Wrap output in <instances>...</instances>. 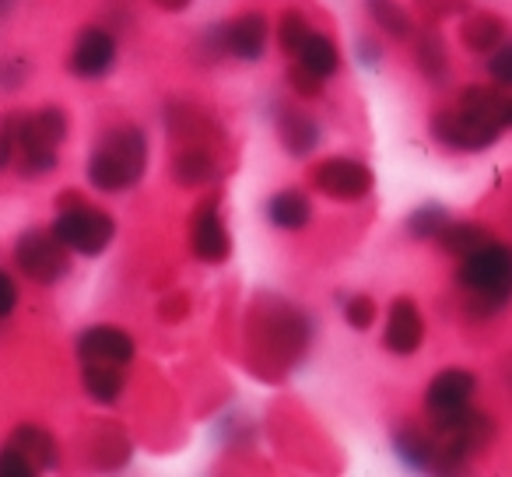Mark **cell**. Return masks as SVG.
Returning a JSON list of instances; mask_svg holds the SVG:
<instances>
[{"label":"cell","instance_id":"6","mask_svg":"<svg viewBox=\"0 0 512 477\" xmlns=\"http://www.w3.org/2000/svg\"><path fill=\"white\" fill-rule=\"evenodd\" d=\"M309 183L313 190H320L323 197L330 200H341V204H355V200H365L376 186V176L365 162L358 158H344V155H334V158H323L320 165L309 169Z\"/></svg>","mask_w":512,"mask_h":477},{"label":"cell","instance_id":"25","mask_svg":"<svg viewBox=\"0 0 512 477\" xmlns=\"http://www.w3.org/2000/svg\"><path fill=\"white\" fill-rule=\"evenodd\" d=\"M449 221H453V218H449V211L442 204H421V207H414V211L407 214L404 228H407V235H411V239L425 243V239H435V235H439Z\"/></svg>","mask_w":512,"mask_h":477},{"label":"cell","instance_id":"38","mask_svg":"<svg viewBox=\"0 0 512 477\" xmlns=\"http://www.w3.org/2000/svg\"><path fill=\"white\" fill-rule=\"evenodd\" d=\"M158 8L162 11H169V15H176V11H186L190 8V0H155Z\"/></svg>","mask_w":512,"mask_h":477},{"label":"cell","instance_id":"28","mask_svg":"<svg viewBox=\"0 0 512 477\" xmlns=\"http://www.w3.org/2000/svg\"><path fill=\"white\" fill-rule=\"evenodd\" d=\"M309 22H306V15L302 11H295V8H288L285 15H281V22H278V46L288 53V57H295L299 53V46H302V39L309 36Z\"/></svg>","mask_w":512,"mask_h":477},{"label":"cell","instance_id":"3","mask_svg":"<svg viewBox=\"0 0 512 477\" xmlns=\"http://www.w3.org/2000/svg\"><path fill=\"white\" fill-rule=\"evenodd\" d=\"M50 232L78 257H102L116 239V218L102 207L81 200V204L60 207Z\"/></svg>","mask_w":512,"mask_h":477},{"label":"cell","instance_id":"35","mask_svg":"<svg viewBox=\"0 0 512 477\" xmlns=\"http://www.w3.org/2000/svg\"><path fill=\"white\" fill-rule=\"evenodd\" d=\"M355 57H358V64H362V67H369V71H376L379 60H383V46H379L372 36H358V43H355Z\"/></svg>","mask_w":512,"mask_h":477},{"label":"cell","instance_id":"22","mask_svg":"<svg viewBox=\"0 0 512 477\" xmlns=\"http://www.w3.org/2000/svg\"><path fill=\"white\" fill-rule=\"evenodd\" d=\"M488 239H491V232L484 225H477V221H449V225L435 235L439 250L449 253V257H456V260L467 257V253H474L477 246H484Z\"/></svg>","mask_w":512,"mask_h":477},{"label":"cell","instance_id":"12","mask_svg":"<svg viewBox=\"0 0 512 477\" xmlns=\"http://www.w3.org/2000/svg\"><path fill=\"white\" fill-rule=\"evenodd\" d=\"M267 43H271V22L264 11H246L235 22H225V57L256 64L264 60Z\"/></svg>","mask_w":512,"mask_h":477},{"label":"cell","instance_id":"11","mask_svg":"<svg viewBox=\"0 0 512 477\" xmlns=\"http://www.w3.org/2000/svg\"><path fill=\"white\" fill-rule=\"evenodd\" d=\"M425 344V316H421L414 299H393L390 316L383 327V348L397 358L418 355V348Z\"/></svg>","mask_w":512,"mask_h":477},{"label":"cell","instance_id":"16","mask_svg":"<svg viewBox=\"0 0 512 477\" xmlns=\"http://www.w3.org/2000/svg\"><path fill=\"white\" fill-rule=\"evenodd\" d=\"M278 137H281V144H285L288 155L306 158V155H313V151L320 148L323 127H320V120H316V116L285 106L278 113Z\"/></svg>","mask_w":512,"mask_h":477},{"label":"cell","instance_id":"24","mask_svg":"<svg viewBox=\"0 0 512 477\" xmlns=\"http://www.w3.org/2000/svg\"><path fill=\"white\" fill-rule=\"evenodd\" d=\"M365 11L369 18L386 32L390 39H411L414 36V22L411 11H404L397 0H365Z\"/></svg>","mask_w":512,"mask_h":477},{"label":"cell","instance_id":"9","mask_svg":"<svg viewBox=\"0 0 512 477\" xmlns=\"http://www.w3.org/2000/svg\"><path fill=\"white\" fill-rule=\"evenodd\" d=\"M477 393V376L470 369H446L425 386L428 421H449L470 407Z\"/></svg>","mask_w":512,"mask_h":477},{"label":"cell","instance_id":"23","mask_svg":"<svg viewBox=\"0 0 512 477\" xmlns=\"http://www.w3.org/2000/svg\"><path fill=\"white\" fill-rule=\"evenodd\" d=\"M460 36H463V46H467L470 53H484V57H488V53L495 50L502 39H509V36H505V22H502V18H495V15H488V11H477V15H470L467 22H463Z\"/></svg>","mask_w":512,"mask_h":477},{"label":"cell","instance_id":"34","mask_svg":"<svg viewBox=\"0 0 512 477\" xmlns=\"http://www.w3.org/2000/svg\"><path fill=\"white\" fill-rule=\"evenodd\" d=\"M288 81H292V92L302 95V99H320V95H323V81L313 78L309 71H302L299 64L288 71Z\"/></svg>","mask_w":512,"mask_h":477},{"label":"cell","instance_id":"39","mask_svg":"<svg viewBox=\"0 0 512 477\" xmlns=\"http://www.w3.org/2000/svg\"><path fill=\"white\" fill-rule=\"evenodd\" d=\"M498 120H502L505 130H512V95H505L502 99V116H498Z\"/></svg>","mask_w":512,"mask_h":477},{"label":"cell","instance_id":"17","mask_svg":"<svg viewBox=\"0 0 512 477\" xmlns=\"http://www.w3.org/2000/svg\"><path fill=\"white\" fill-rule=\"evenodd\" d=\"M81 386L85 393L102 407L120 404V397L127 393V365H102V362H85L81 365Z\"/></svg>","mask_w":512,"mask_h":477},{"label":"cell","instance_id":"21","mask_svg":"<svg viewBox=\"0 0 512 477\" xmlns=\"http://www.w3.org/2000/svg\"><path fill=\"white\" fill-rule=\"evenodd\" d=\"M414 64H418V71L432 85H446L449 81V50H446V39L435 29H425L414 36Z\"/></svg>","mask_w":512,"mask_h":477},{"label":"cell","instance_id":"8","mask_svg":"<svg viewBox=\"0 0 512 477\" xmlns=\"http://www.w3.org/2000/svg\"><path fill=\"white\" fill-rule=\"evenodd\" d=\"M190 253L200 264H225L232 257V235L221 218V200L207 197L190 218Z\"/></svg>","mask_w":512,"mask_h":477},{"label":"cell","instance_id":"32","mask_svg":"<svg viewBox=\"0 0 512 477\" xmlns=\"http://www.w3.org/2000/svg\"><path fill=\"white\" fill-rule=\"evenodd\" d=\"M29 74H32L29 60H22V57L4 60V64H0V92H18V88L29 81Z\"/></svg>","mask_w":512,"mask_h":477},{"label":"cell","instance_id":"13","mask_svg":"<svg viewBox=\"0 0 512 477\" xmlns=\"http://www.w3.org/2000/svg\"><path fill=\"white\" fill-rule=\"evenodd\" d=\"M15 162H18V176L29 179V183H36V179L57 172V165H60L57 148L36 134V127L29 123V113H18V151H15Z\"/></svg>","mask_w":512,"mask_h":477},{"label":"cell","instance_id":"2","mask_svg":"<svg viewBox=\"0 0 512 477\" xmlns=\"http://www.w3.org/2000/svg\"><path fill=\"white\" fill-rule=\"evenodd\" d=\"M148 172V134L137 123H116L102 130L88 155V183L99 193H127Z\"/></svg>","mask_w":512,"mask_h":477},{"label":"cell","instance_id":"31","mask_svg":"<svg viewBox=\"0 0 512 477\" xmlns=\"http://www.w3.org/2000/svg\"><path fill=\"white\" fill-rule=\"evenodd\" d=\"M18 151V113H8L0 120V172L15 165Z\"/></svg>","mask_w":512,"mask_h":477},{"label":"cell","instance_id":"4","mask_svg":"<svg viewBox=\"0 0 512 477\" xmlns=\"http://www.w3.org/2000/svg\"><path fill=\"white\" fill-rule=\"evenodd\" d=\"M15 267L39 288H53L71 274V250L46 228H29L15 239Z\"/></svg>","mask_w":512,"mask_h":477},{"label":"cell","instance_id":"20","mask_svg":"<svg viewBox=\"0 0 512 477\" xmlns=\"http://www.w3.org/2000/svg\"><path fill=\"white\" fill-rule=\"evenodd\" d=\"M295 64L313 74V78L330 81L341 71V50H337V43L327 32H309V36L302 39L299 53H295Z\"/></svg>","mask_w":512,"mask_h":477},{"label":"cell","instance_id":"33","mask_svg":"<svg viewBox=\"0 0 512 477\" xmlns=\"http://www.w3.org/2000/svg\"><path fill=\"white\" fill-rule=\"evenodd\" d=\"M32 474H36L32 463L25 460L11 442H4V446H0V477H32Z\"/></svg>","mask_w":512,"mask_h":477},{"label":"cell","instance_id":"19","mask_svg":"<svg viewBox=\"0 0 512 477\" xmlns=\"http://www.w3.org/2000/svg\"><path fill=\"white\" fill-rule=\"evenodd\" d=\"M264 211H267V221H271L274 228H281V232H302V228L313 221V200H309V193L288 186V190H278L267 200Z\"/></svg>","mask_w":512,"mask_h":477},{"label":"cell","instance_id":"7","mask_svg":"<svg viewBox=\"0 0 512 477\" xmlns=\"http://www.w3.org/2000/svg\"><path fill=\"white\" fill-rule=\"evenodd\" d=\"M116 57H120V39H116V32L106 29V25H88V29H81L78 39H74L67 71L81 81H102L113 74Z\"/></svg>","mask_w":512,"mask_h":477},{"label":"cell","instance_id":"18","mask_svg":"<svg viewBox=\"0 0 512 477\" xmlns=\"http://www.w3.org/2000/svg\"><path fill=\"white\" fill-rule=\"evenodd\" d=\"M393 453L404 463L407 470H418V474H435V442L432 432L418 425H400L393 432Z\"/></svg>","mask_w":512,"mask_h":477},{"label":"cell","instance_id":"14","mask_svg":"<svg viewBox=\"0 0 512 477\" xmlns=\"http://www.w3.org/2000/svg\"><path fill=\"white\" fill-rule=\"evenodd\" d=\"M169 176L183 190H200V186H214L221 179V162L211 151V144H186L176 151L169 162Z\"/></svg>","mask_w":512,"mask_h":477},{"label":"cell","instance_id":"10","mask_svg":"<svg viewBox=\"0 0 512 477\" xmlns=\"http://www.w3.org/2000/svg\"><path fill=\"white\" fill-rule=\"evenodd\" d=\"M74 355L78 362H102V365H130L137 355V341L120 327H109V323H99V327H88L78 334L74 341Z\"/></svg>","mask_w":512,"mask_h":477},{"label":"cell","instance_id":"5","mask_svg":"<svg viewBox=\"0 0 512 477\" xmlns=\"http://www.w3.org/2000/svg\"><path fill=\"white\" fill-rule=\"evenodd\" d=\"M432 137L442 144L446 151H460V155H481L491 144H498V137L505 134V127L491 116L470 113L463 106L453 109H439V113L428 120Z\"/></svg>","mask_w":512,"mask_h":477},{"label":"cell","instance_id":"30","mask_svg":"<svg viewBox=\"0 0 512 477\" xmlns=\"http://www.w3.org/2000/svg\"><path fill=\"white\" fill-rule=\"evenodd\" d=\"M488 74L498 88H512V39H502L488 53Z\"/></svg>","mask_w":512,"mask_h":477},{"label":"cell","instance_id":"29","mask_svg":"<svg viewBox=\"0 0 512 477\" xmlns=\"http://www.w3.org/2000/svg\"><path fill=\"white\" fill-rule=\"evenodd\" d=\"M376 316H379V306L372 295H351V299L344 302V320H348V327L369 330L372 323H376Z\"/></svg>","mask_w":512,"mask_h":477},{"label":"cell","instance_id":"1","mask_svg":"<svg viewBox=\"0 0 512 477\" xmlns=\"http://www.w3.org/2000/svg\"><path fill=\"white\" fill-rule=\"evenodd\" d=\"M456 288L463 295V313L474 320H491L512 302V246L488 239L474 253L460 257Z\"/></svg>","mask_w":512,"mask_h":477},{"label":"cell","instance_id":"40","mask_svg":"<svg viewBox=\"0 0 512 477\" xmlns=\"http://www.w3.org/2000/svg\"><path fill=\"white\" fill-rule=\"evenodd\" d=\"M15 4H18V0H0V22H4L11 11H15Z\"/></svg>","mask_w":512,"mask_h":477},{"label":"cell","instance_id":"27","mask_svg":"<svg viewBox=\"0 0 512 477\" xmlns=\"http://www.w3.org/2000/svg\"><path fill=\"white\" fill-rule=\"evenodd\" d=\"M502 99H505L502 88L470 85V88H463V95H460V102H456V106H463V109H470V113H481V116H491V120H498V116H502ZM498 123H502V120H498Z\"/></svg>","mask_w":512,"mask_h":477},{"label":"cell","instance_id":"15","mask_svg":"<svg viewBox=\"0 0 512 477\" xmlns=\"http://www.w3.org/2000/svg\"><path fill=\"white\" fill-rule=\"evenodd\" d=\"M8 442L32 463V470H36V474H50V470L60 467V442H57V435H53L50 428L25 421V425L11 428Z\"/></svg>","mask_w":512,"mask_h":477},{"label":"cell","instance_id":"37","mask_svg":"<svg viewBox=\"0 0 512 477\" xmlns=\"http://www.w3.org/2000/svg\"><path fill=\"white\" fill-rule=\"evenodd\" d=\"M186 309H190V299L176 292V295H169V299L162 302V309H158V313H162L165 323H176L179 316H186Z\"/></svg>","mask_w":512,"mask_h":477},{"label":"cell","instance_id":"26","mask_svg":"<svg viewBox=\"0 0 512 477\" xmlns=\"http://www.w3.org/2000/svg\"><path fill=\"white\" fill-rule=\"evenodd\" d=\"M29 123L36 127V134L43 137V141L53 144V148H60V144L67 141V134H71V116H67V109H60V106L36 109V113H29Z\"/></svg>","mask_w":512,"mask_h":477},{"label":"cell","instance_id":"36","mask_svg":"<svg viewBox=\"0 0 512 477\" xmlns=\"http://www.w3.org/2000/svg\"><path fill=\"white\" fill-rule=\"evenodd\" d=\"M18 309V285L8 271H0V320H8Z\"/></svg>","mask_w":512,"mask_h":477}]
</instances>
